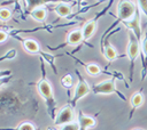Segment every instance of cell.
<instances>
[{
  "mask_svg": "<svg viewBox=\"0 0 147 130\" xmlns=\"http://www.w3.org/2000/svg\"><path fill=\"white\" fill-rule=\"evenodd\" d=\"M61 84H62L63 87H67V88L71 87V86H72V76H71L70 74L64 75V76L61 79Z\"/></svg>",
  "mask_w": 147,
  "mask_h": 130,
  "instance_id": "ac0fdd59",
  "label": "cell"
},
{
  "mask_svg": "<svg viewBox=\"0 0 147 130\" xmlns=\"http://www.w3.org/2000/svg\"><path fill=\"white\" fill-rule=\"evenodd\" d=\"M7 39H8V33L6 31L1 30L0 31V42H5Z\"/></svg>",
  "mask_w": 147,
  "mask_h": 130,
  "instance_id": "44dd1931",
  "label": "cell"
},
{
  "mask_svg": "<svg viewBox=\"0 0 147 130\" xmlns=\"http://www.w3.org/2000/svg\"><path fill=\"white\" fill-rule=\"evenodd\" d=\"M130 103L132 105L133 108H137V107H140L142 104H144V95L140 94V92H134L130 99Z\"/></svg>",
  "mask_w": 147,
  "mask_h": 130,
  "instance_id": "5bb4252c",
  "label": "cell"
},
{
  "mask_svg": "<svg viewBox=\"0 0 147 130\" xmlns=\"http://www.w3.org/2000/svg\"><path fill=\"white\" fill-rule=\"evenodd\" d=\"M37 88H38V92H39V95H40L44 99H49V98L52 97L53 89H52V86H51V83H49L48 80L42 79L41 81H39Z\"/></svg>",
  "mask_w": 147,
  "mask_h": 130,
  "instance_id": "5b68a950",
  "label": "cell"
},
{
  "mask_svg": "<svg viewBox=\"0 0 147 130\" xmlns=\"http://www.w3.org/2000/svg\"><path fill=\"white\" fill-rule=\"evenodd\" d=\"M103 56L107 60H114L116 59L117 57V51L116 49L111 46V44H108L106 48H105V51H103Z\"/></svg>",
  "mask_w": 147,
  "mask_h": 130,
  "instance_id": "9a60e30c",
  "label": "cell"
},
{
  "mask_svg": "<svg viewBox=\"0 0 147 130\" xmlns=\"http://www.w3.org/2000/svg\"><path fill=\"white\" fill-rule=\"evenodd\" d=\"M83 40H84V36H83L82 30H72L71 32H69V34L67 36V42L70 46H77Z\"/></svg>",
  "mask_w": 147,
  "mask_h": 130,
  "instance_id": "8992f818",
  "label": "cell"
},
{
  "mask_svg": "<svg viewBox=\"0 0 147 130\" xmlns=\"http://www.w3.org/2000/svg\"><path fill=\"white\" fill-rule=\"evenodd\" d=\"M18 130H36L34 125L30 122H24L18 127Z\"/></svg>",
  "mask_w": 147,
  "mask_h": 130,
  "instance_id": "d6986e66",
  "label": "cell"
},
{
  "mask_svg": "<svg viewBox=\"0 0 147 130\" xmlns=\"http://www.w3.org/2000/svg\"><path fill=\"white\" fill-rule=\"evenodd\" d=\"M31 18L36 22H44L46 19V16H47V11H46V8L44 7H39V8H34L31 14H30Z\"/></svg>",
  "mask_w": 147,
  "mask_h": 130,
  "instance_id": "30bf717a",
  "label": "cell"
},
{
  "mask_svg": "<svg viewBox=\"0 0 147 130\" xmlns=\"http://www.w3.org/2000/svg\"><path fill=\"white\" fill-rule=\"evenodd\" d=\"M133 130H141V129H133Z\"/></svg>",
  "mask_w": 147,
  "mask_h": 130,
  "instance_id": "603a6c76",
  "label": "cell"
},
{
  "mask_svg": "<svg viewBox=\"0 0 147 130\" xmlns=\"http://www.w3.org/2000/svg\"><path fill=\"white\" fill-rule=\"evenodd\" d=\"M90 92V87L87 86V83L84 81V80H79L76 88H75V92H74V98H72V101L76 103L77 100L84 98L86 95H88Z\"/></svg>",
  "mask_w": 147,
  "mask_h": 130,
  "instance_id": "277c9868",
  "label": "cell"
},
{
  "mask_svg": "<svg viewBox=\"0 0 147 130\" xmlns=\"http://www.w3.org/2000/svg\"><path fill=\"white\" fill-rule=\"evenodd\" d=\"M140 48H141V50H142V54H144L145 56H147V36H146V35L142 38V40H141V42H140Z\"/></svg>",
  "mask_w": 147,
  "mask_h": 130,
  "instance_id": "ffe728a7",
  "label": "cell"
},
{
  "mask_svg": "<svg viewBox=\"0 0 147 130\" xmlns=\"http://www.w3.org/2000/svg\"><path fill=\"white\" fill-rule=\"evenodd\" d=\"M10 17H11L10 9L9 8H1V10H0V18H1V21L2 22H7V21L10 19Z\"/></svg>",
  "mask_w": 147,
  "mask_h": 130,
  "instance_id": "2e32d148",
  "label": "cell"
},
{
  "mask_svg": "<svg viewBox=\"0 0 147 130\" xmlns=\"http://www.w3.org/2000/svg\"><path fill=\"white\" fill-rule=\"evenodd\" d=\"M72 120H74V109L70 106H64L60 109L54 124L55 125H63V124L72 122Z\"/></svg>",
  "mask_w": 147,
  "mask_h": 130,
  "instance_id": "3957f363",
  "label": "cell"
},
{
  "mask_svg": "<svg viewBox=\"0 0 147 130\" xmlns=\"http://www.w3.org/2000/svg\"><path fill=\"white\" fill-rule=\"evenodd\" d=\"M78 123H79L80 129H87V128H91V127L95 125V120L93 117H91V116H87V115H84V114H79Z\"/></svg>",
  "mask_w": 147,
  "mask_h": 130,
  "instance_id": "8fae6325",
  "label": "cell"
},
{
  "mask_svg": "<svg viewBox=\"0 0 147 130\" xmlns=\"http://www.w3.org/2000/svg\"><path fill=\"white\" fill-rule=\"evenodd\" d=\"M23 48L29 54H37L40 49L39 43L33 39H26L23 41Z\"/></svg>",
  "mask_w": 147,
  "mask_h": 130,
  "instance_id": "9c48e42d",
  "label": "cell"
},
{
  "mask_svg": "<svg viewBox=\"0 0 147 130\" xmlns=\"http://www.w3.org/2000/svg\"><path fill=\"white\" fill-rule=\"evenodd\" d=\"M93 92L98 95H110L115 92V81L111 79L103 80L93 87Z\"/></svg>",
  "mask_w": 147,
  "mask_h": 130,
  "instance_id": "7a4b0ae2",
  "label": "cell"
},
{
  "mask_svg": "<svg viewBox=\"0 0 147 130\" xmlns=\"http://www.w3.org/2000/svg\"><path fill=\"white\" fill-rule=\"evenodd\" d=\"M139 49H140V46H139V42L137 40H134L133 38L131 39L130 43H129V47H127V56L131 60H134L138 55H139Z\"/></svg>",
  "mask_w": 147,
  "mask_h": 130,
  "instance_id": "ba28073f",
  "label": "cell"
},
{
  "mask_svg": "<svg viewBox=\"0 0 147 130\" xmlns=\"http://www.w3.org/2000/svg\"><path fill=\"white\" fill-rule=\"evenodd\" d=\"M136 3L130 0H123L117 5V16L124 22H130L136 15Z\"/></svg>",
  "mask_w": 147,
  "mask_h": 130,
  "instance_id": "6da1fadb",
  "label": "cell"
},
{
  "mask_svg": "<svg viewBox=\"0 0 147 130\" xmlns=\"http://www.w3.org/2000/svg\"><path fill=\"white\" fill-rule=\"evenodd\" d=\"M85 71H86V73H87L88 75H91V76H96V75L100 74L101 68H100V66H99L98 64H95V63H88V64L85 65Z\"/></svg>",
  "mask_w": 147,
  "mask_h": 130,
  "instance_id": "4fadbf2b",
  "label": "cell"
},
{
  "mask_svg": "<svg viewBox=\"0 0 147 130\" xmlns=\"http://www.w3.org/2000/svg\"><path fill=\"white\" fill-rule=\"evenodd\" d=\"M80 127H79V123L78 122H70V123H67V124H63L61 125V129L60 130H79Z\"/></svg>",
  "mask_w": 147,
  "mask_h": 130,
  "instance_id": "e0dca14e",
  "label": "cell"
},
{
  "mask_svg": "<svg viewBox=\"0 0 147 130\" xmlns=\"http://www.w3.org/2000/svg\"><path fill=\"white\" fill-rule=\"evenodd\" d=\"M55 14L59 17L64 18V17H67V16H69L71 14V7L69 5H67V3H60L55 8Z\"/></svg>",
  "mask_w": 147,
  "mask_h": 130,
  "instance_id": "7c38bea8",
  "label": "cell"
},
{
  "mask_svg": "<svg viewBox=\"0 0 147 130\" xmlns=\"http://www.w3.org/2000/svg\"><path fill=\"white\" fill-rule=\"evenodd\" d=\"M95 30H96V23H95L93 19H91V21L86 22V23L84 24L83 29H82V32H83V36H84V40H87V39H90V38H91L93 34H94Z\"/></svg>",
  "mask_w": 147,
  "mask_h": 130,
  "instance_id": "52a82bcc",
  "label": "cell"
},
{
  "mask_svg": "<svg viewBox=\"0 0 147 130\" xmlns=\"http://www.w3.org/2000/svg\"><path fill=\"white\" fill-rule=\"evenodd\" d=\"M77 1H78V2H80V1H83V0H77Z\"/></svg>",
  "mask_w": 147,
  "mask_h": 130,
  "instance_id": "7402d4cb",
  "label": "cell"
}]
</instances>
